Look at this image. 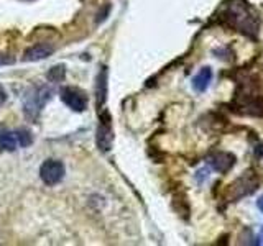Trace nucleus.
<instances>
[{"label": "nucleus", "instance_id": "nucleus-1", "mask_svg": "<svg viewBox=\"0 0 263 246\" xmlns=\"http://www.w3.org/2000/svg\"><path fill=\"white\" fill-rule=\"evenodd\" d=\"M222 20L230 28L247 36H257L260 18L257 12L245 0H227L222 7Z\"/></svg>", "mask_w": 263, "mask_h": 246}, {"label": "nucleus", "instance_id": "nucleus-2", "mask_svg": "<svg viewBox=\"0 0 263 246\" xmlns=\"http://www.w3.org/2000/svg\"><path fill=\"white\" fill-rule=\"evenodd\" d=\"M49 95H51V90L48 87H38L33 89L31 92L27 94L23 102V112L30 120H36L40 112L43 110L45 104L49 100Z\"/></svg>", "mask_w": 263, "mask_h": 246}, {"label": "nucleus", "instance_id": "nucleus-3", "mask_svg": "<svg viewBox=\"0 0 263 246\" xmlns=\"http://www.w3.org/2000/svg\"><path fill=\"white\" fill-rule=\"evenodd\" d=\"M40 177L46 186H56L60 184L64 177V164L58 159H48L41 164L40 168Z\"/></svg>", "mask_w": 263, "mask_h": 246}, {"label": "nucleus", "instance_id": "nucleus-4", "mask_svg": "<svg viewBox=\"0 0 263 246\" xmlns=\"http://www.w3.org/2000/svg\"><path fill=\"white\" fill-rule=\"evenodd\" d=\"M61 100L74 112H84L87 107L86 94L76 87H63L61 89Z\"/></svg>", "mask_w": 263, "mask_h": 246}, {"label": "nucleus", "instance_id": "nucleus-5", "mask_svg": "<svg viewBox=\"0 0 263 246\" xmlns=\"http://www.w3.org/2000/svg\"><path fill=\"white\" fill-rule=\"evenodd\" d=\"M112 139H114V130H112V123L109 113H104L101 120H99V128H97V146L99 150L107 153L112 146Z\"/></svg>", "mask_w": 263, "mask_h": 246}, {"label": "nucleus", "instance_id": "nucleus-6", "mask_svg": "<svg viewBox=\"0 0 263 246\" xmlns=\"http://www.w3.org/2000/svg\"><path fill=\"white\" fill-rule=\"evenodd\" d=\"M257 186H258V180L255 179L253 174L247 172L245 176H242L240 179L235 180V182L230 186V192H232V200L240 199V197H243L247 194H252L255 189H257Z\"/></svg>", "mask_w": 263, "mask_h": 246}, {"label": "nucleus", "instance_id": "nucleus-7", "mask_svg": "<svg viewBox=\"0 0 263 246\" xmlns=\"http://www.w3.org/2000/svg\"><path fill=\"white\" fill-rule=\"evenodd\" d=\"M234 164H235V156L230 153H217L209 159V166L219 172H227L229 169H232Z\"/></svg>", "mask_w": 263, "mask_h": 246}, {"label": "nucleus", "instance_id": "nucleus-8", "mask_svg": "<svg viewBox=\"0 0 263 246\" xmlns=\"http://www.w3.org/2000/svg\"><path fill=\"white\" fill-rule=\"evenodd\" d=\"M211 80H212V69L205 66V68H202L194 76V79H193V87H194L196 92H204V90L209 87Z\"/></svg>", "mask_w": 263, "mask_h": 246}, {"label": "nucleus", "instance_id": "nucleus-9", "mask_svg": "<svg viewBox=\"0 0 263 246\" xmlns=\"http://www.w3.org/2000/svg\"><path fill=\"white\" fill-rule=\"evenodd\" d=\"M53 51H54V48L49 46V45H35L33 48H30L27 53H25V61L45 59V57H48Z\"/></svg>", "mask_w": 263, "mask_h": 246}, {"label": "nucleus", "instance_id": "nucleus-10", "mask_svg": "<svg viewBox=\"0 0 263 246\" xmlns=\"http://www.w3.org/2000/svg\"><path fill=\"white\" fill-rule=\"evenodd\" d=\"M16 136L13 131L0 130V151H15L16 150Z\"/></svg>", "mask_w": 263, "mask_h": 246}, {"label": "nucleus", "instance_id": "nucleus-11", "mask_svg": "<svg viewBox=\"0 0 263 246\" xmlns=\"http://www.w3.org/2000/svg\"><path fill=\"white\" fill-rule=\"evenodd\" d=\"M107 97V69L102 68V71L99 72L97 77V105L101 109V105H104Z\"/></svg>", "mask_w": 263, "mask_h": 246}, {"label": "nucleus", "instance_id": "nucleus-12", "mask_svg": "<svg viewBox=\"0 0 263 246\" xmlns=\"http://www.w3.org/2000/svg\"><path fill=\"white\" fill-rule=\"evenodd\" d=\"M15 136H16V143H18L22 148H27V146H30L33 143V136L30 133V130H27V128L16 130Z\"/></svg>", "mask_w": 263, "mask_h": 246}, {"label": "nucleus", "instance_id": "nucleus-13", "mask_svg": "<svg viewBox=\"0 0 263 246\" xmlns=\"http://www.w3.org/2000/svg\"><path fill=\"white\" fill-rule=\"evenodd\" d=\"M63 77H64V66H56V68H53L48 74V79L53 80V82L61 80Z\"/></svg>", "mask_w": 263, "mask_h": 246}, {"label": "nucleus", "instance_id": "nucleus-14", "mask_svg": "<svg viewBox=\"0 0 263 246\" xmlns=\"http://www.w3.org/2000/svg\"><path fill=\"white\" fill-rule=\"evenodd\" d=\"M12 63H13L12 57H8V56L0 54V66H2V64H12Z\"/></svg>", "mask_w": 263, "mask_h": 246}, {"label": "nucleus", "instance_id": "nucleus-15", "mask_svg": "<svg viewBox=\"0 0 263 246\" xmlns=\"http://www.w3.org/2000/svg\"><path fill=\"white\" fill-rule=\"evenodd\" d=\"M257 205H258L260 212H263V197H260V199H258V202H257Z\"/></svg>", "mask_w": 263, "mask_h": 246}, {"label": "nucleus", "instance_id": "nucleus-16", "mask_svg": "<svg viewBox=\"0 0 263 246\" xmlns=\"http://www.w3.org/2000/svg\"><path fill=\"white\" fill-rule=\"evenodd\" d=\"M261 238H263V230H261Z\"/></svg>", "mask_w": 263, "mask_h": 246}]
</instances>
